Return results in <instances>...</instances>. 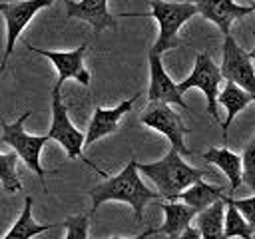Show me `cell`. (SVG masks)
<instances>
[{
	"label": "cell",
	"instance_id": "1",
	"mask_svg": "<svg viewBox=\"0 0 255 239\" xmlns=\"http://www.w3.org/2000/svg\"><path fill=\"white\" fill-rule=\"evenodd\" d=\"M90 197H92L90 213H94L106 201H124V203L131 205L135 221H141L145 203L151 199H157L161 195H159V191H151L141 181V177L137 173V161L129 159L128 165L118 175H110V177H106V181L92 187Z\"/></svg>",
	"mask_w": 255,
	"mask_h": 239
},
{
	"label": "cell",
	"instance_id": "2",
	"mask_svg": "<svg viewBox=\"0 0 255 239\" xmlns=\"http://www.w3.org/2000/svg\"><path fill=\"white\" fill-rule=\"evenodd\" d=\"M137 171H141L155 183L163 199H175L179 191L189 187L193 181L203 179L205 175L203 169L187 165L181 159V153L173 147L167 151L163 159H157L153 163H137Z\"/></svg>",
	"mask_w": 255,
	"mask_h": 239
},
{
	"label": "cell",
	"instance_id": "3",
	"mask_svg": "<svg viewBox=\"0 0 255 239\" xmlns=\"http://www.w3.org/2000/svg\"><path fill=\"white\" fill-rule=\"evenodd\" d=\"M151 14L159 24L157 40L151 48L155 54H163L171 48L183 46V40L177 36L179 28L197 14L195 2H167V0H149Z\"/></svg>",
	"mask_w": 255,
	"mask_h": 239
},
{
	"label": "cell",
	"instance_id": "4",
	"mask_svg": "<svg viewBox=\"0 0 255 239\" xmlns=\"http://www.w3.org/2000/svg\"><path fill=\"white\" fill-rule=\"evenodd\" d=\"M30 110L28 112H24L14 123H2V141L6 143V145H10L16 153H18V157L40 177V181H42V187L46 189V183H44V177L46 175H52V173H56V171H48V169H44L42 167V163H40V153H42V147H44V143L50 139L48 137V133L46 135H30V133H26V129H24V121L30 118Z\"/></svg>",
	"mask_w": 255,
	"mask_h": 239
},
{
	"label": "cell",
	"instance_id": "5",
	"mask_svg": "<svg viewBox=\"0 0 255 239\" xmlns=\"http://www.w3.org/2000/svg\"><path fill=\"white\" fill-rule=\"evenodd\" d=\"M60 90H62V88H58V86H54V90H52V125H50L48 137L54 139V141H58V143L64 147V151H66V155H68L70 159H82V161H84L86 165H90L94 171H98L100 175H106L98 165H94L90 159L84 157L82 147H84L86 135H84L78 127H74V123L70 121L68 110H66L64 102H62Z\"/></svg>",
	"mask_w": 255,
	"mask_h": 239
},
{
	"label": "cell",
	"instance_id": "6",
	"mask_svg": "<svg viewBox=\"0 0 255 239\" xmlns=\"http://www.w3.org/2000/svg\"><path fill=\"white\" fill-rule=\"evenodd\" d=\"M221 70L217 68V64L211 60V56L207 52H201L195 56V64H193V70L191 74L177 84V90L181 94H185L187 90L191 88H197L205 94V100H207V112L209 116L215 120V121H221L219 120V114H217V96H219V82H221Z\"/></svg>",
	"mask_w": 255,
	"mask_h": 239
},
{
	"label": "cell",
	"instance_id": "7",
	"mask_svg": "<svg viewBox=\"0 0 255 239\" xmlns=\"http://www.w3.org/2000/svg\"><path fill=\"white\" fill-rule=\"evenodd\" d=\"M139 121L159 133H163L171 147L177 149L181 155H191V149H187L185 141H183V135L189 133L191 129L185 127V123L181 121L179 114L173 112L169 108V104L165 102H149L147 108L143 110V114L139 116Z\"/></svg>",
	"mask_w": 255,
	"mask_h": 239
},
{
	"label": "cell",
	"instance_id": "8",
	"mask_svg": "<svg viewBox=\"0 0 255 239\" xmlns=\"http://www.w3.org/2000/svg\"><path fill=\"white\" fill-rule=\"evenodd\" d=\"M54 0H20V2H0V14L6 20V50L0 64V74L4 72L8 58L14 50V44L22 30L30 24V20L46 6H50Z\"/></svg>",
	"mask_w": 255,
	"mask_h": 239
},
{
	"label": "cell",
	"instance_id": "9",
	"mask_svg": "<svg viewBox=\"0 0 255 239\" xmlns=\"http://www.w3.org/2000/svg\"><path fill=\"white\" fill-rule=\"evenodd\" d=\"M221 76L229 82H235L255 98V68L249 52L239 48L231 34L225 36L223 56H221Z\"/></svg>",
	"mask_w": 255,
	"mask_h": 239
},
{
	"label": "cell",
	"instance_id": "10",
	"mask_svg": "<svg viewBox=\"0 0 255 239\" xmlns=\"http://www.w3.org/2000/svg\"><path fill=\"white\" fill-rule=\"evenodd\" d=\"M26 48L30 52H36L40 56H46L58 70V80L56 86L62 88V84L70 78L78 80L82 86H90V72L84 68V54L88 50V44L84 42L82 46H78L76 50L70 52H52V50H42V48H34L32 44H26Z\"/></svg>",
	"mask_w": 255,
	"mask_h": 239
},
{
	"label": "cell",
	"instance_id": "11",
	"mask_svg": "<svg viewBox=\"0 0 255 239\" xmlns=\"http://www.w3.org/2000/svg\"><path fill=\"white\" fill-rule=\"evenodd\" d=\"M149 88H147V100L149 102H165L175 104L183 110H187V104L183 100V94L177 90V84L169 78V74L163 70L161 54H155L149 50Z\"/></svg>",
	"mask_w": 255,
	"mask_h": 239
},
{
	"label": "cell",
	"instance_id": "12",
	"mask_svg": "<svg viewBox=\"0 0 255 239\" xmlns=\"http://www.w3.org/2000/svg\"><path fill=\"white\" fill-rule=\"evenodd\" d=\"M195 6H197V14L213 22L223 32V36L229 34L233 20L255 12V4L243 6V4H237L235 0H195Z\"/></svg>",
	"mask_w": 255,
	"mask_h": 239
},
{
	"label": "cell",
	"instance_id": "13",
	"mask_svg": "<svg viewBox=\"0 0 255 239\" xmlns=\"http://www.w3.org/2000/svg\"><path fill=\"white\" fill-rule=\"evenodd\" d=\"M163 209V225H159L157 229H145L141 235L137 237H147V235H167V237H179L181 231L191 223V219L195 217L197 209L179 201V199H165L161 203Z\"/></svg>",
	"mask_w": 255,
	"mask_h": 239
},
{
	"label": "cell",
	"instance_id": "14",
	"mask_svg": "<svg viewBox=\"0 0 255 239\" xmlns=\"http://www.w3.org/2000/svg\"><path fill=\"white\" fill-rule=\"evenodd\" d=\"M137 100V94L131 96L129 100H124L122 104H118L116 108L112 110H104V108H96L94 110V116L90 120V125H88V131H86V139H84V145H90L94 143L96 139L104 137V135H110L114 131H118V123L122 120L124 114H128L131 110V106L135 104Z\"/></svg>",
	"mask_w": 255,
	"mask_h": 239
},
{
	"label": "cell",
	"instance_id": "15",
	"mask_svg": "<svg viewBox=\"0 0 255 239\" xmlns=\"http://www.w3.org/2000/svg\"><path fill=\"white\" fill-rule=\"evenodd\" d=\"M66 12L70 18H80L92 24L96 32L118 28L116 18L108 10V0H66Z\"/></svg>",
	"mask_w": 255,
	"mask_h": 239
},
{
	"label": "cell",
	"instance_id": "16",
	"mask_svg": "<svg viewBox=\"0 0 255 239\" xmlns=\"http://www.w3.org/2000/svg\"><path fill=\"white\" fill-rule=\"evenodd\" d=\"M207 163L217 165L229 179V189L237 191L243 183V157L229 151L227 147H209L201 155Z\"/></svg>",
	"mask_w": 255,
	"mask_h": 239
},
{
	"label": "cell",
	"instance_id": "17",
	"mask_svg": "<svg viewBox=\"0 0 255 239\" xmlns=\"http://www.w3.org/2000/svg\"><path fill=\"white\" fill-rule=\"evenodd\" d=\"M251 102H255V98H253L247 90H243V88L237 86L235 82H229V80H227L225 88H223V90L219 92V96H217V104H221V106L227 110V118H225V121H221L223 139H227V127H229V123L233 121V118H235L245 106H249Z\"/></svg>",
	"mask_w": 255,
	"mask_h": 239
},
{
	"label": "cell",
	"instance_id": "18",
	"mask_svg": "<svg viewBox=\"0 0 255 239\" xmlns=\"http://www.w3.org/2000/svg\"><path fill=\"white\" fill-rule=\"evenodd\" d=\"M223 195H225V187L223 185H211V183H205L203 179H197L189 187L179 191L175 199H179V201L195 207L197 211H201V209H205L207 205H211L213 201H217Z\"/></svg>",
	"mask_w": 255,
	"mask_h": 239
},
{
	"label": "cell",
	"instance_id": "19",
	"mask_svg": "<svg viewBox=\"0 0 255 239\" xmlns=\"http://www.w3.org/2000/svg\"><path fill=\"white\" fill-rule=\"evenodd\" d=\"M223 219H225V199L219 197L205 209L195 213V223L205 239H219L223 237Z\"/></svg>",
	"mask_w": 255,
	"mask_h": 239
},
{
	"label": "cell",
	"instance_id": "20",
	"mask_svg": "<svg viewBox=\"0 0 255 239\" xmlns=\"http://www.w3.org/2000/svg\"><path fill=\"white\" fill-rule=\"evenodd\" d=\"M56 225L54 223H46V225H40L32 219V197L28 195L26 201H24V207H22V213L20 217L16 219V223L6 231L4 239H30L34 235H40L44 231H50L54 229Z\"/></svg>",
	"mask_w": 255,
	"mask_h": 239
},
{
	"label": "cell",
	"instance_id": "21",
	"mask_svg": "<svg viewBox=\"0 0 255 239\" xmlns=\"http://www.w3.org/2000/svg\"><path fill=\"white\" fill-rule=\"evenodd\" d=\"M225 199V219H223V237H243V239H249L255 235V229L253 225L243 217V213L229 201L227 195H223Z\"/></svg>",
	"mask_w": 255,
	"mask_h": 239
},
{
	"label": "cell",
	"instance_id": "22",
	"mask_svg": "<svg viewBox=\"0 0 255 239\" xmlns=\"http://www.w3.org/2000/svg\"><path fill=\"white\" fill-rule=\"evenodd\" d=\"M18 153L12 149L8 153H0V183L8 193H16L22 189V183L16 175Z\"/></svg>",
	"mask_w": 255,
	"mask_h": 239
},
{
	"label": "cell",
	"instance_id": "23",
	"mask_svg": "<svg viewBox=\"0 0 255 239\" xmlns=\"http://www.w3.org/2000/svg\"><path fill=\"white\" fill-rule=\"evenodd\" d=\"M243 183L255 191V133L243 149Z\"/></svg>",
	"mask_w": 255,
	"mask_h": 239
},
{
	"label": "cell",
	"instance_id": "24",
	"mask_svg": "<svg viewBox=\"0 0 255 239\" xmlns=\"http://www.w3.org/2000/svg\"><path fill=\"white\" fill-rule=\"evenodd\" d=\"M88 221H90V215H86V213L64 219L66 239H86L88 237Z\"/></svg>",
	"mask_w": 255,
	"mask_h": 239
},
{
	"label": "cell",
	"instance_id": "25",
	"mask_svg": "<svg viewBox=\"0 0 255 239\" xmlns=\"http://www.w3.org/2000/svg\"><path fill=\"white\" fill-rule=\"evenodd\" d=\"M229 197V195H227ZM229 201L243 213V217L255 227V195L253 197H245V199H233V197H229Z\"/></svg>",
	"mask_w": 255,
	"mask_h": 239
},
{
	"label": "cell",
	"instance_id": "26",
	"mask_svg": "<svg viewBox=\"0 0 255 239\" xmlns=\"http://www.w3.org/2000/svg\"><path fill=\"white\" fill-rule=\"evenodd\" d=\"M181 239H185V237H191V239H197V237H201V233H199V229H193L191 227V223L181 231V235H179Z\"/></svg>",
	"mask_w": 255,
	"mask_h": 239
},
{
	"label": "cell",
	"instance_id": "27",
	"mask_svg": "<svg viewBox=\"0 0 255 239\" xmlns=\"http://www.w3.org/2000/svg\"><path fill=\"white\" fill-rule=\"evenodd\" d=\"M249 56H251V60H253V62H255V48H253V50H251V52H249Z\"/></svg>",
	"mask_w": 255,
	"mask_h": 239
},
{
	"label": "cell",
	"instance_id": "28",
	"mask_svg": "<svg viewBox=\"0 0 255 239\" xmlns=\"http://www.w3.org/2000/svg\"><path fill=\"white\" fill-rule=\"evenodd\" d=\"M253 229H255V227H253Z\"/></svg>",
	"mask_w": 255,
	"mask_h": 239
}]
</instances>
